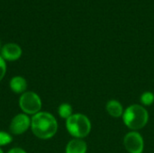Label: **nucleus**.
<instances>
[{"instance_id":"f257e3e1","label":"nucleus","mask_w":154,"mask_h":153,"mask_svg":"<svg viewBox=\"0 0 154 153\" xmlns=\"http://www.w3.org/2000/svg\"><path fill=\"white\" fill-rule=\"evenodd\" d=\"M31 127L35 136L47 140L55 135L58 130V124L52 115L47 112H39L32 116Z\"/></svg>"},{"instance_id":"20e7f679","label":"nucleus","mask_w":154,"mask_h":153,"mask_svg":"<svg viewBox=\"0 0 154 153\" xmlns=\"http://www.w3.org/2000/svg\"><path fill=\"white\" fill-rule=\"evenodd\" d=\"M21 109L28 115H36L42 108V101L40 96L32 91L23 93L19 99Z\"/></svg>"},{"instance_id":"1a4fd4ad","label":"nucleus","mask_w":154,"mask_h":153,"mask_svg":"<svg viewBox=\"0 0 154 153\" xmlns=\"http://www.w3.org/2000/svg\"><path fill=\"white\" fill-rule=\"evenodd\" d=\"M106 111L107 113L115 118H118L123 116L124 115V108L120 102L116 100H110L106 104Z\"/></svg>"},{"instance_id":"f8f14e48","label":"nucleus","mask_w":154,"mask_h":153,"mask_svg":"<svg viewBox=\"0 0 154 153\" xmlns=\"http://www.w3.org/2000/svg\"><path fill=\"white\" fill-rule=\"evenodd\" d=\"M141 101L145 106H151L154 102V95L152 92H144L141 96Z\"/></svg>"},{"instance_id":"9d476101","label":"nucleus","mask_w":154,"mask_h":153,"mask_svg":"<svg viewBox=\"0 0 154 153\" xmlns=\"http://www.w3.org/2000/svg\"><path fill=\"white\" fill-rule=\"evenodd\" d=\"M10 87L14 93H23L27 87V82L23 77H14L10 81Z\"/></svg>"},{"instance_id":"2eb2a0df","label":"nucleus","mask_w":154,"mask_h":153,"mask_svg":"<svg viewBox=\"0 0 154 153\" xmlns=\"http://www.w3.org/2000/svg\"><path fill=\"white\" fill-rule=\"evenodd\" d=\"M8 153H26L23 150L20 149V148H14L12 150H10Z\"/></svg>"},{"instance_id":"ddd939ff","label":"nucleus","mask_w":154,"mask_h":153,"mask_svg":"<svg viewBox=\"0 0 154 153\" xmlns=\"http://www.w3.org/2000/svg\"><path fill=\"white\" fill-rule=\"evenodd\" d=\"M12 142V136L5 132H0V146H5Z\"/></svg>"},{"instance_id":"0eeeda50","label":"nucleus","mask_w":154,"mask_h":153,"mask_svg":"<svg viewBox=\"0 0 154 153\" xmlns=\"http://www.w3.org/2000/svg\"><path fill=\"white\" fill-rule=\"evenodd\" d=\"M22 55V49L15 43H7L1 50V57L5 60L14 61L18 60Z\"/></svg>"},{"instance_id":"39448f33","label":"nucleus","mask_w":154,"mask_h":153,"mask_svg":"<svg viewBox=\"0 0 154 153\" xmlns=\"http://www.w3.org/2000/svg\"><path fill=\"white\" fill-rule=\"evenodd\" d=\"M124 145L129 153H143L144 142L142 135L137 132H130L124 138Z\"/></svg>"},{"instance_id":"4468645a","label":"nucleus","mask_w":154,"mask_h":153,"mask_svg":"<svg viewBox=\"0 0 154 153\" xmlns=\"http://www.w3.org/2000/svg\"><path fill=\"white\" fill-rule=\"evenodd\" d=\"M6 71V66H5V60L0 56V81L3 79V78L5 77Z\"/></svg>"},{"instance_id":"6e6552de","label":"nucleus","mask_w":154,"mask_h":153,"mask_svg":"<svg viewBox=\"0 0 154 153\" xmlns=\"http://www.w3.org/2000/svg\"><path fill=\"white\" fill-rule=\"evenodd\" d=\"M87 150V143L83 140L73 139L67 144L66 153H86Z\"/></svg>"},{"instance_id":"9b49d317","label":"nucleus","mask_w":154,"mask_h":153,"mask_svg":"<svg viewBox=\"0 0 154 153\" xmlns=\"http://www.w3.org/2000/svg\"><path fill=\"white\" fill-rule=\"evenodd\" d=\"M58 112H59V115L61 118L68 119L72 115V107L69 104L64 103V104L60 106Z\"/></svg>"},{"instance_id":"f03ea898","label":"nucleus","mask_w":154,"mask_h":153,"mask_svg":"<svg viewBox=\"0 0 154 153\" xmlns=\"http://www.w3.org/2000/svg\"><path fill=\"white\" fill-rule=\"evenodd\" d=\"M125 124L132 130H140L143 128L149 120L147 110L140 105H132L126 108L123 115Z\"/></svg>"},{"instance_id":"423d86ee","label":"nucleus","mask_w":154,"mask_h":153,"mask_svg":"<svg viewBox=\"0 0 154 153\" xmlns=\"http://www.w3.org/2000/svg\"><path fill=\"white\" fill-rule=\"evenodd\" d=\"M31 125L30 118L23 114H19L14 116L10 124V131L16 135L22 134L27 131Z\"/></svg>"},{"instance_id":"7ed1b4c3","label":"nucleus","mask_w":154,"mask_h":153,"mask_svg":"<svg viewBox=\"0 0 154 153\" xmlns=\"http://www.w3.org/2000/svg\"><path fill=\"white\" fill-rule=\"evenodd\" d=\"M66 127L72 136L79 139L89 134L91 131V123L85 115L75 114L67 119Z\"/></svg>"},{"instance_id":"dca6fc26","label":"nucleus","mask_w":154,"mask_h":153,"mask_svg":"<svg viewBox=\"0 0 154 153\" xmlns=\"http://www.w3.org/2000/svg\"><path fill=\"white\" fill-rule=\"evenodd\" d=\"M0 153H3V151H2L1 149H0Z\"/></svg>"}]
</instances>
